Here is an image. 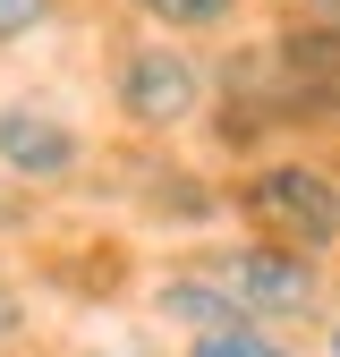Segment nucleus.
I'll return each instance as SVG.
<instances>
[{
  "label": "nucleus",
  "instance_id": "1",
  "mask_svg": "<svg viewBox=\"0 0 340 357\" xmlns=\"http://www.w3.org/2000/svg\"><path fill=\"white\" fill-rule=\"evenodd\" d=\"M230 213L247 221V238L332 255L340 247V170L315 162V153H272L247 178H230Z\"/></svg>",
  "mask_w": 340,
  "mask_h": 357
},
{
  "label": "nucleus",
  "instance_id": "2",
  "mask_svg": "<svg viewBox=\"0 0 340 357\" xmlns=\"http://www.w3.org/2000/svg\"><path fill=\"white\" fill-rule=\"evenodd\" d=\"M196 273L222 289L247 324H315L323 315V255H298V247H272V238H204Z\"/></svg>",
  "mask_w": 340,
  "mask_h": 357
},
{
  "label": "nucleus",
  "instance_id": "3",
  "mask_svg": "<svg viewBox=\"0 0 340 357\" xmlns=\"http://www.w3.org/2000/svg\"><path fill=\"white\" fill-rule=\"evenodd\" d=\"M111 111H119V128H137V137H179V128H196L212 111V77H204V60L179 34L145 26L137 43H119V60H111Z\"/></svg>",
  "mask_w": 340,
  "mask_h": 357
},
{
  "label": "nucleus",
  "instance_id": "4",
  "mask_svg": "<svg viewBox=\"0 0 340 357\" xmlns=\"http://www.w3.org/2000/svg\"><path fill=\"white\" fill-rule=\"evenodd\" d=\"M85 162H94V145H85V128L68 111H52V102H0V170H9L26 196L68 188Z\"/></svg>",
  "mask_w": 340,
  "mask_h": 357
},
{
  "label": "nucleus",
  "instance_id": "5",
  "mask_svg": "<svg viewBox=\"0 0 340 357\" xmlns=\"http://www.w3.org/2000/svg\"><path fill=\"white\" fill-rule=\"evenodd\" d=\"M264 68H272V94L281 119H340V26L307 17V26H281L264 43Z\"/></svg>",
  "mask_w": 340,
  "mask_h": 357
},
{
  "label": "nucleus",
  "instance_id": "6",
  "mask_svg": "<svg viewBox=\"0 0 340 357\" xmlns=\"http://www.w3.org/2000/svg\"><path fill=\"white\" fill-rule=\"evenodd\" d=\"M153 315H162L170 332H222V324H247L238 306L196 273V264H170V273L153 281Z\"/></svg>",
  "mask_w": 340,
  "mask_h": 357
},
{
  "label": "nucleus",
  "instance_id": "7",
  "mask_svg": "<svg viewBox=\"0 0 340 357\" xmlns=\"http://www.w3.org/2000/svg\"><path fill=\"white\" fill-rule=\"evenodd\" d=\"M128 17H145L153 34H222L247 17V0H119Z\"/></svg>",
  "mask_w": 340,
  "mask_h": 357
},
{
  "label": "nucleus",
  "instance_id": "8",
  "mask_svg": "<svg viewBox=\"0 0 340 357\" xmlns=\"http://www.w3.org/2000/svg\"><path fill=\"white\" fill-rule=\"evenodd\" d=\"M179 357H298L272 324H222V332H187Z\"/></svg>",
  "mask_w": 340,
  "mask_h": 357
},
{
  "label": "nucleus",
  "instance_id": "9",
  "mask_svg": "<svg viewBox=\"0 0 340 357\" xmlns=\"http://www.w3.org/2000/svg\"><path fill=\"white\" fill-rule=\"evenodd\" d=\"M60 17V0H0V43H26Z\"/></svg>",
  "mask_w": 340,
  "mask_h": 357
},
{
  "label": "nucleus",
  "instance_id": "10",
  "mask_svg": "<svg viewBox=\"0 0 340 357\" xmlns=\"http://www.w3.org/2000/svg\"><path fill=\"white\" fill-rule=\"evenodd\" d=\"M26 324H34V306H26V289L0 273V349H17L26 340Z\"/></svg>",
  "mask_w": 340,
  "mask_h": 357
},
{
  "label": "nucleus",
  "instance_id": "11",
  "mask_svg": "<svg viewBox=\"0 0 340 357\" xmlns=\"http://www.w3.org/2000/svg\"><path fill=\"white\" fill-rule=\"evenodd\" d=\"M17 230H34V196L0 170V238H17Z\"/></svg>",
  "mask_w": 340,
  "mask_h": 357
},
{
  "label": "nucleus",
  "instance_id": "12",
  "mask_svg": "<svg viewBox=\"0 0 340 357\" xmlns=\"http://www.w3.org/2000/svg\"><path fill=\"white\" fill-rule=\"evenodd\" d=\"M323 315H332V306H323ZM323 357H340V315L323 324Z\"/></svg>",
  "mask_w": 340,
  "mask_h": 357
},
{
  "label": "nucleus",
  "instance_id": "13",
  "mask_svg": "<svg viewBox=\"0 0 340 357\" xmlns=\"http://www.w3.org/2000/svg\"><path fill=\"white\" fill-rule=\"evenodd\" d=\"M85 357H111V349H85Z\"/></svg>",
  "mask_w": 340,
  "mask_h": 357
}]
</instances>
